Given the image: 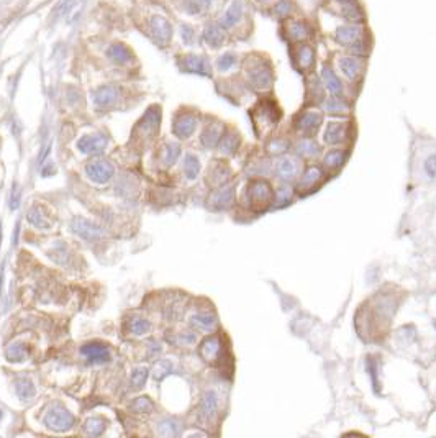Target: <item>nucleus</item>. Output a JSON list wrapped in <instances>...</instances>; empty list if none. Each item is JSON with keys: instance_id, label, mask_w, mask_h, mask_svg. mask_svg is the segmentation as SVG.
<instances>
[{"instance_id": "obj_1", "label": "nucleus", "mask_w": 436, "mask_h": 438, "mask_svg": "<svg viewBox=\"0 0 436 438\" xmlns=\"http://www.w3.org/2000/svg\"><path fill=\"white\" fill-rule=\"evenodd\" d=\"M44 424L49 428L57 430V432H63V430H69L74 424V417L64 409L61 405H53L48 410L46 417H44Z\"/></svg>"}, {"instance_id": "obj_2", "label": "nucleus", "mask_w": 436, "mask_h": 438, "mask_svg": "<svg viewBox=\"0 0 436 438\" xmlns=\"http://www.w3.org/2000/svg\"><path fill=\"white\" fill-rule=\"evenodd\" d=\"M249 200L256 209H264L268 207L269 202L272 200V190H271V185L266 182V181H253L249 184Z\"/></svg>"}, {"instance_id": "obj_3", "label": "nucleus", "mask_w": 436, "mask_h": 438, "mask_svg": "<svg viewBox=\"0 0 436 438\" xmlns=\"http://www.w3.org/2000/svg\"><path fill=\"white\" fill-rule=\"evenodd\" d=\"M150 30H151V35H153V40L156 41L159 46H166V44L171 41L172 26L164 17H161V15H156V17L151 18Z\"/></svg>"}, {"instance_id": "obj_4", "label": "nucleus", "mask_w": 436, "mask_h": 438, "mask_svg": "<svg viewBox=\"0 0 436 438\" xmlns=\"http://www.w3.org/2000/svg\"><path fill=\"white\" fill-rule=\"evenodd\" d=\"M246 74H248V80L251 83V86L256 87V89H268L272 83L271 69L266 68L264 64L248 66Z\"/></svg>"}, {"instance_id": "obj_5", "label": "nucleus", "mask_w": 436, "mask_h": 438, "mask_svg": "<svg viewBox=\"0 0 436 438\" xmlns=\"http://www.w3.org/2000/svg\"><path fill=\"white\" fill-rule=\"evenodd\" d=\"M280 118V112L279 108L274 105V103H268L264 102L261 103V107H257V112H256V127H264L266 130L272 128L274 125L277 123V120Z\"/></svg>"}, {"instance_id": "obj_6", "label": "nucleus", "mask_w": 436, "mask_h": 438, "mask_svg": "<svg viewBox=\"0 0 436 438\" xmlns=\"http://www.w3.org/2000/svg\"><path fill=\"white\" fill-rule=\"evenodd\" d=\"M85 171L89 177L99 184L107 182L110 177L113 176V166L110 165L108 161H103V159H95L92 162H89Z\"/></svg>"}, {"instance_id": "obj_7", "label": "nucleus", "mask_w": 436, "mask_h": 438, "mask_svg": "<svg viewBox=\"0 0 436 438\" xmlns=\"http://www.w3.org/2000/svg\"><path fill=\"white\" fill-rule=\"evenodd\" d=\"M320 123H322V115L318 112H305L297 118L295 128L304 136H310L320 128Z\"/></svg>"}, {"instance_id": "obj_8", "label": "nucleus", "mask_w": 436, "mask_h": 438, "mask_svg": "<svg viewBox=\"0 0 436 438\" xmlns=\"http://www.w3.org/2000/svg\"><path fill=\"white\" fill-rule=\"evenodd\" d=\"M348 136V125L344 122H331L325 130V143L327 145H341Z\"/></svg>"}, {"instance_id": "obj_9", "label": "nucleus", "mask_w": 436, "mask_h": 438, "mask_svg": "<svg viewBox=\"0 0 436 438\" xmlns=\"http://www.w3.org/2000/svg\"><path fill=\"white\" fill-rule=\"evenodd\" d=\"M181 68L184 71H189V72L202 74V76H210V64L202 56H194V54L184 56L181 59Z\"/></svg>"}, {"instance_id": "obj_10", "label": "nucleus", "mask_w": 436, "mask_h": 438, "mask_svg": "<svg viewBox=\"0 0 436 438\" xmlns=\"http://www.w3.org/2000/svg\"><path fill=\"white\" fill-rule=\"evenodd\" d=\"M197 128V118L190 114H182L174 122V133L179 138H189Z\"/></svg>"}, {"instance_id": "obj_11", "label": "nucleus", "mask_w": 436, "mask_h": 438, "mask_svg": "<svg viewBox=\"0 0 436 438\" xmlns=\"http://www.w3.org/2000/svg\"><path fill=\"white\" fill-rule=\"evenodd\" d=\"M235 200V189L233 187H223V189H218L215 190L209 199V204L212 209H228Z\"/></svg>"}, {"instance_id": "obj_12", "label": "nucleus", "mask_w": 436, "mask_h": 438, "mask_svg": "<svg viewBox=\"0 0 436 438\" xmlns=\"http://www.w3.org/2000/svg\"><path fill=\"white\" fill-rule=\"evenodd\" d=\"M72 232L77 233L79 236H82V238H85V240H95V238H99V236H102L100 228L85 218L74 220L72 222Z\"/></svg>"}, {"instance_id": "obj_13", "label": "nucleus", "mask_w": 436, "mask_h": 438, "mask_svg": "<svg viewBox=\"0 0 436 438\" xmlns=\"http://www.w3.org/2000/svg\"><path fill=\"white\" fill-rule=\"evenodd\" d=\"M276 171H277V177L280 181L289 182V181L295 179L299 174V162L292 158H282V159L277 161Z\"/></svg>"}, {"instance_id": "obj_14", "label": "nucleus", "mask_w": 436, "mask_h": 438, "mask_svg": "<svg viewBox=\"0 0 436 438\" xmlns=\"http://www.w3.org/2000/svg\"><path fill=\"white\" fill-rule=\"evenodd\" d=\"M107 146V138L103 135H87L77 142V148L82 153H100Z\"/></svg>"}, {"instance_id": "obj_15", "label": "nucleus", "mask_w": 436, "mask_h": 438, "mask_svg": "<svg viewBox=\"0 0 436 438\" xmlns=\"http://www.w3.org/2000/svg\"><path fill=\"white\" fill-rule=\"evenodd\" d=\"M220 351H221V343H220V338L218 337H209L204 340V343L200 345V350H198V353H200L202 358L207 361V363H213L218 360L220 356Z\"/></svg>"}, {"instance_id": "obj_16", "label": "nucleus", "mask_w": 436, "mask_h": 438, "mask_svg": "<svg viewBox=\"0 0 436 438\" xmlns=\"http://www.w3.org/2000/svg\"><path fill=\"white\" fill-rule=\"evenodd\" d=\"M323 179V173L318 166H308L305 169L304 176L299 182V190L305 192V190H313L316 187V184Z\"/></svg>"}, {"instance_id": "obj_17", "label": "nucleus", "mask_w": 436, "mask_h": 438, "mask_svg": "<svg viewBox=\"0 0 436 438\" xmlns=\"http://www.w3.org/2000/svg\"><path fill=\"white\" fill-rule=\"evenodd\" d=\"M322 79L325 83V87L328 89V92L331 95L338 97L339 94L343 92V86H341V80L338 79V76L335 74V71L330 68V66H323L322 68Z\"/></svg>"}, {"instance_id": "obj_18", "label": "nucleus", "mask_w": 436, "mask_h": 438, "mask_svg": "<svg viewBox=\"0 0 436 438\" xmlns=\"http://www.w3.org/2000/svg\"><path fill=\"white\" fill-rule=\"evenodd\" d=\"M243 17V4L240 0H235V2L228 7V10L225 12V15L221 17L220 20V26L221 28H231L235 26Z\"/></svg>"}, {"instance_id": "obj_19", "label": "nucleus", "mask_w": 436, "mask_h": 438, "mask_svg": "<svg viewBox=\"0 0 436 438\" xmlns=\"http://www.w3.org/2000/svg\"><path fill=\"white\" fill-rule=\"evenodd\" d=\"M82 354L89 361L92 363H103L110 360V353L103 345L100 343H91L82 348Z\"/></svg>"}, {"instance_id": "obj_20", "label": "nucleus", "mask_w": 436, "mask_h": 438, "mask_svg": "<svg viewBox=\"0 0 436 438\" xmlns=\"http://www.w3.org/2000/svg\"><path fill=\"white\" fill-rule=\"evenodd\" d=\"M118 91L113 86H103L94 94V102L97 107H108L117 102Z\"/></svg>"}, {"instance_id": "obj_21", "label": "nucleus", "mask_w": 436, "mask_h": 438, "mask_svg": "<svg viewBox=\"0 0 436 438\" xmlns=\"http://www.w3.org/2000/svg\"><path fill=\"white\" fill-rule=\"evenodd\" d=\"M221 135H223V125L212 123L202 133V145L205 148H215L220 143Z\"/></svg>"}, {"instance_id": "obj_22", "label": "nucleus", "mask_w": 436, "mask_h": 438, "mask_svg": "<svg viewBox=\"0 0 436 438\" xmlns=\"http://www.w3.org/2000/svg\"><path fill=\"white\" fill-rule=\"evenodd\" d=\"M217 404H218V397L213 391H207L204 394L202 404H200V419L202 420H209L212 419L217 412Z\"/></svg>"}, {"instance_id": "obj_23", "label": "nucleus", "mask_w": 436, "mask_h": 438, "mask_svg": "<svg viewBox=\"0 0 436 438\" xmlns=\"http://www.w3.org/2000/svg\"><path fill=\"white\" fill-rule=\"evenodd\" d=\"M204 40L210 48H220L225 43V32L218 25H209L204 32Z\"/></svg>"}, {"instance_id": "obj_24", "label": "nucleus", "mask_w": 436, "mask_h": 438, "mask_svg": "<svg viewBox=\"0 0 436 438\" xmlns=\"http://www.w3.org/2000/svg\"><path fill=\"white\" fill-rule=\"evenodd\" d=\"M107 56L112 59L117 64H125L130 61L131 58V51L125 46L123 43H113L112 46L107 49Z\"/></svg>"}, {"instance_id": "obj_25", "label": "nucleus", "mask_w": 436, "mask_h": 438, "mask_svg": "<svg viewBox=\"0 0 436 438\" xmlns=\"http://www.w3.org/2000/svg\"><path fill=\"white\" fill-rule=\"evenodd\" d=\"M339 68H341V71H343V74H344L346 77L351 79V80H354V79L359 76L363 64H361L359 59L350 58V56H348V58H341V59H339Z\"/></svg>"}, {"instance_id": "obj_26", "label": "nucleus", "mask_w": 436, "mask_h": 438, "mask_svg": "<svg viewBox=\"0 0 436 438\" xmlns=\"http://www.w3.org/2000/svg\"><path fill=\"white\" fill-rule=\"evenodd\" d=\"M192 325L195 326L198 330H205V332H210L215 328L217 325V317L213 314H209V312H202V314H197L192 317Z\"/></svg>"}, {"instance_id": "obj_27", "label": "nucleus", "mask_w": 436, "mask_h": 438, "mask_svg": "<svg viewBox=\"0 0 436 438\" xmlns=\"http://www.w3.org/2000/svg\"><path fill=\"white\" fill-rule=\"evenodd\" d=\"M295 150H297V153L300 156H304V158H315V156L320 153L318 145H316L313 140H310V138L300 140V142L295 145Z\"/></svg>"}, {"instance_id": "obj_28", "label": "nucleus", "mask_w": 436, "mask_h": 438, "mask_svg": "<svg viewBox=\"0 0 436 438\" xmlns=\"http://www.w3.org/2000/svg\"><path fill=\"white\" fill-rule=\"evenodd\" d=\"M344 159H346L344 151H341V150H333V151H330L327 156H325L323 165H325V168L330 169V171H338L339 168L344 165Z\"/></svg>"}, {"instance_id": "obj_29", "label": "nucleus", "mask_w": 436, "mask_h": 438, "mask_svg": "<svg viewBox=\"0 0 436 438\" xmlns=\"http://www.w3.org/2000/svg\"><path fill=\"white\" fill-rule=\"evenodd\" d=\"M336 40L343 44H350L358 41L359 38V28L358 26H339L336 30Z\"/></svg>"}, {"instance_id": "obj_30", "label": "nucleus", "mask_w": 436, "mask_h": 438, "mask_svg": "<svg viewBox=\"0 0 436 438\" xmlns=\"http://www.w3.org/2000/svg\"><path fill=\"white\" fill-rule=\"evenodd\" d=\"M218 145H220V151L223 154H235L236 148L240 145V138L238 135H235V133H226L225 136H221Z\"/></svg>"}, {"instance_id": "obj_31", "label": "nucleus", "mask_w": 436, "mask_h": 438, "mask_svg": "<svg viewBox=\"0 0 436 438\" xmlns=\"http://www.w3.org/2000/svg\"><path fill=\"white\" fill-rule=\"evenodd\" d=\"M198 171H200V162L195 154H187L186 159H184V174H186L189 179H195Z\"/></svg>"}, {"instance_id": "obj_32", "label": "nucleus", "mask_w": 436, "mask_h": 438, "mask_svg": "<svg viewBox=\"0 0 436 438\" xmlns=\"http://www.w3.org/2000/svg\"><path fill=\"white\" fill-rule=\"evenodd\" d=\"M228 177H230V171H228V168H226V166H221V165H217L215 168L212 169L209 179H210V184L217 187V185L225 184V182L228 181Z\"/></svg>"}, {"instance_id": "obj_33", "label": "nucleus", "mask_w": 436, "mask_h": 438, "mask_svg": "<svg viewBox=\"0 0 436 438\" xmlns=\"http://www.w3.org/2000/svg\"><path fill=\"white\" fill-rule=\"evenodd\" d=\"M325 110L328 114H333V115H343L348 112V105L344 102H341L338 97H331L330 100L325 102Z\"/></svg>"}, {"instance_id": "obj_34", "label": "nucleus", "mask_w": 436, "mask_h": 438, "mask_svg": "<svg viewBox=\"0 0 436 438\" xmlns=\"http://www.w3.org/2000/svg\"><path fill=\"white\" fill-rule=\"evenodd\" d=\"M28 220L38 228H46L49 225L48 217L46 215H43L41 209H38V207H33V209L28 212Z\"/></svg>"}, {"instance_id": "obj_35", "label": "nucleus", "mask_w": 436, "mask_h": 438, "mask_svg": "<svg viewBox=\"0 0 436 438\" xmlns=\"http://www.w3.org/2000/svg\"><path fill=\"white\" fill-rule=\"evenodd\" d=\"M26 348L25 345H20V343H13L9 346V350H7V358H9V361H21L26 358Z\"/></svg>"}, {"instance_id": "obj_36", "label": "nucleus", "mask_w": 436, "mask_h": 438, "mask_svg": "<svg viewBox=\"0 0 436 438\" xmlns=\"http://www.w3.org/2000/svg\"><path fill=\"white\" fill-rule=\"evenodd\" d=\"M179 154H181V148H179V145H176V143H169L167 146H166V150H164V153H162V161H164V165H172V162H176V159L179 158Z\"/></svg>"}, {"instance_id": "obj_37", "label": "nucleus", "mask_w": 436, "mask_h": 438, "mask_svg": "<svg viewBox=\"0 0 436 438\" xmlns=\"http://www.w3.org/2000/svg\"><path fill=\"white\" fill-rule=\"evenodd\" d=\"M297 61H299V66H300L302 69H308L310 66L313 64V51L310 49L308 46L300 48Z\"/></svg>"}, {"instance_id": "obj_38", "label": "nucleus", "mask_w": 436, "mask_h": 438, "mask_svg": "<svg viewBox=\"0 0 436 438\" xmlns=\"http://www.w3.org/2000/svg\"><path fill=\"white\" fill-rule=\"evenodd\" d=\"M17 394L21 399H30L35 396V386L28 379H20L17 382Z\"/></svg>"}, {"instance_id": "obj_39", "label": "nucleus", "mask_w": 436, "mask_h": 438, "mask_svg": "<svg viewBox=\"0 0 436 438\" xmlns=\"http://www.w3.org/2000/svg\"><path fill=\"white\" fill-rule=\"evenodd\" d=\"M151 328V325L144 318H133L130 322V332L135 333V335H143V333H148Z\"/></svg>"}, {"instance_id": "obj_40", "label": "nucleus", "mask_w": 436, "mask_h": 438, "mask_svg": "<svg viewBox=\"0 0 436 438\" xmlns=\"http://www.w3.org/2000/svg\"><path fill=\"white\" fill-rule=\"evenodd\" d=\"M103 428H105V424H103V420H100V419H97V417L89 419V420L85 422V430H87L89 435L97 436V435H100V433L103 432Z\"/></svg>"}, {"instance_id": "obj_41", "label": "nucleus", "mask_w": 436, "mask_h": 438, "mask_svg": "<svg viewBox=\"0 0 436 438\" xmlns=\"http://www.w3.org/2000/svg\"><path fill=\"white\" fill-rule=\"evenodd\" d=\"M133 410L135 412H143V414H150V412H153V409H154V405H153V402L148 397H139V399H136L135 402H133Z\"/></svg>"}, {"instance_id": "obj_42", "label": "nucleus", "mask_w": 436, "mask_h": 438, "mask_svg": "<svg viewBox=\"0 0 436 438\" xmlns=\"http://www.w3.org/2000/svg\"><path fill=\"white\" fill-rule=\"evenodd\" d=\"M146 377H148V369L146 368L135 369V371H133V374H131V386L135 389H139L146 382Z\"/></svg>"}, {"instance_id": "obj_43", "label": "nucleus", "mask_w": 436, "mask_h": 438, "mask_svg": "<svg viewBox=\"0 0 436 438\" xmlns=\"http://www.w3.org/2000/svg\"><path fill=\"white\" fill-rule=\"evenodd\" d=\"M235 64H236V56H235L233 53H225L223 56L218 58V63H217V66H218L220 71L231 69Z\"/></svg>"}, {"instance_id": "obj_44", "label": "nucleus", "mask_w": 436, "mask_h": 438, "mask_svg": "<svg viewBox=\"0 0 436 438\" xmlns=\"http://www.w3.org/2000/svg\"><path fill=\"white\" fill-rule=\"evenodd\" d=\"M171 368H172L171 361H167V360L159 361L158 365H156V368H154V379L161 381L162 377L169 374V371H171Z\"/></svg>"}, {"instance_id": "obj_45", "label": "nucleus", "mask_w": 436, "mask_h": 438, "mask_svg": "<svg viewBox=\"0 0 436 438\" xmlns=\"http://www.w3.org/2000/svg\"><path fill=\"white\" fill-rule=\"evenodd\" d=\"M307 35H308L307 25H304V23H294V25H290V36H292L294 40H304Z\"/></svg>"}, {"instance_id": "obj_46", "label": "nucleus", "mask_w": 436, "mask_h": 438, "mask_svg": "<svg viewBox=\"0 0 436 438\" xmlns=\"http://www.w3.org/2000/svg\"><path fill=\"white\" fill-rule=\"evenodd\" d=\"M159 433L161 435H164V436H172V435H176L177 433V424L176 422H172V420H164L162 422V424L159 425Z\"/></svg>"}, {"instance_id": "obj_47", "label": "nucleus", "mask_w": 436, "mask_h": 438, "mask_svg": "<svg viewBox=\"0 0 436 438\" xmlns=\"http://www.w3.org/2000/svg\"><path fill=\"white\" fill-rule=\"evenodd\" d=\"M292 199V189L289 187H280L277 190V205L282 207V205H287L290 202Z\"/></svg>"}, {"instance_id": "obj_48", "label": "nucleus", "mask_w": 436, "mask_h": 438, "mask_svg": "<svg viewBox=\"0 0 436 438\" xmlns=\"http://www.w3.org/2000/svg\"><path fill=\"white\" fill-rule=\"evenodd\" d=\"M425 173L430 179H434L436 177V154L428 156L425 159Z\"/></svg>"}, {"instance_id": "obj_49", "label": "nucleus", "mask_w": 436, "mask_h": 438, "mask_svg": "<svg viewBox=\"0 0 436 438\" xmlns=\"http://www.w3.org/2000/svg\"><path fill=\"white\" fill-rule=\"evenodd\" d=\"M367 366H369V374L372 376V382H374V389L379 391V381H377V363H375V358H369L367 361Z\"/></svg>"}, {"instance_id": "obj_50", "label": "nucleus", "mask_w": 436, "mask_h": 438, "mask_svg": "<svg viewBox=\"0 0 436 438\" xmlns=\"http://www.w3.org/2000/svg\"><path fill=\"white\" fill-rule=\"evenodd\" d=\"M292 4L289 2V0H280V2L276 5V12L279 17H285V15H289L292 12Z\"/></svg>"}, {"instance_id": "obj_51", "label": "nucleus", "mask_w": 436, "mask_h": 438, "mask_svg": "<svg viewBox=\"0 0 436 438\" xmlns=\"http://www.w3.org/2000/svg\"><path fill=\"white\" fill-rule=\"evenodd\" d=\"M181 35H182V40L186 43H192V38H194V30L187 25H184L181 28Z\"/></svg>"}, {"instance_id": "obj_52", "label": "nucleus", "mask_w": 436, "mask_h": 438, "mask_svg": "<svg viewBox=\"0 0 436 438\" xmlns=\"http://www.w3.org/2000/svg\"><path fill=\"white\" fill-rule=\"evenodd\" d=\"M10 200H12L10 207L15 210V209L18 207V204H20V187H18L17 184H15V189H13V194H12V199H10Z\"/></svg>"}, {"instance_id": "obj_53", "label": "nucleus", "mask_w": 436, "mask_h": 438, "mask_svg": "<svg viewBox=\"0 0 436 438\" xmlns=\"http://www.w3.org/2000/svg\"><path fill=\"white\" fill-rule=\"evenodd\" d=\"M271 150L274 151V153H282V151L285 150V143H284V142H280V143H279L277 140H276L274 145H271Z\"/></svg>"}, {"instance_id": "obj_54", "label": "nucleus", "mask_w": 436, "mask_h": 438, "mask_svg": "<svg viewBox=\"0 0 436 438\" xmlns=\"http://www.w3.org/2000/svg\"><path fill=\"white\" fill-rule=\"evenodd\" d=\"M198 4H209V2H212V0H197Z\"/></svg>"}, {"instance_id": "obj_55", "label": "nucleus", "mask_w": 436, "mask_h": 438, "mask_svg": "<svg viewBox=\"0 0 436 438\" xmlns=\"http://www.w3.org/2000/svg\"><path fill=\"white\" fill-rule=\"evenodd\" d=\"M257 2H268V0H257Z\"/></svg>"}]
</instances>
